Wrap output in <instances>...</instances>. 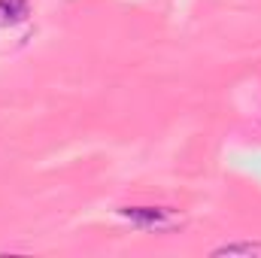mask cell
<instances>
[{
    "label": "cell",
    "instance_id": "6da1fadb",
    "mask_svg": "<svg viewBox=\"0 0 261 258\" xmlns=\"http://www.w3.org/2000/svg\"><path fill=\"white\" fill-rule=\"evenodd\" d=\"M119 216L130 219L140 228H152V231L155 228H164L170 222V210H164V207H122Z\"/></svg>",
    "mask_w": 261,
    "mask_h": 258
},
{
    "label": "cell",
    "instance_id": "7a4b0ae2",
    "mask_svg": "<svg viewBox=\"0 0 261 258\" xmlns=\"http://www.w3.org/2000/svg\"><path fill=\"white\" fill-rule=\"evenodd\" d=\"M28 0H0V21H24L28 18Z\"/></svg>",
    "mask_w": 261,
    "mask_h": 258
},
{
    "label": "cell",
    "instance_id": "3957f363",
    "mask_svg": "<svg viewBox=\"0 0 261 258\" xmlns=\"http://www.w3.org/2000/svg\"><path fill=\"white\" fill-rule=\"evenodd\" d=\"M213 255H261V243H225L216 246Z\"/></svg>",
    "mask_w": 261,
    "mask_h": 258
}]
</instances>
